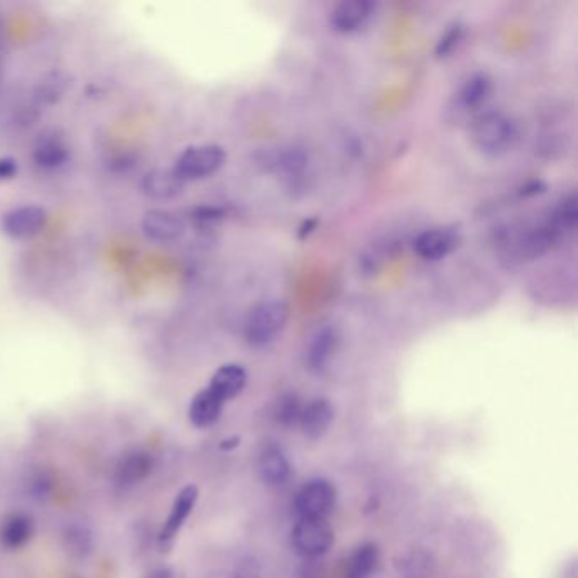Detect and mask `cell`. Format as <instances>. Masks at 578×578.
I'll return each instance as SVG.
<instances>
[{
  "instance_id": "cell-1",
  "label": "cell",
  "mask_w": 578,
  "mask_h": 578,
  "mask_svg": "<svg viewBox=\"0 0 578 578\" xmlns=\"http://www.w3.org/2000/svg\"><path fill=\"white\" fill-rule=\"evenodd\" d=\"M472 139L484 155L501 156L516 143L517 124L504 112H485L473 123Z\"/></svg>"
},
{
  "instance_id": "cell-2",
  "label": "cell",
  "mask_w": 578,
  "mask_h": 578,
  "mask_svg": "<svg viewBox=\"0 0 578 578\" xmlns=\"http://www.w3.org/2000/svg\"><path fill=\"white\" fill-rule=\"evenodd\" d=\"M289 321V307L282 301L260 302L245 321V341L251 348H263L275 341Z\"/></svg>"
},
{
  "instance_id": "cell-3",
  "label": "cell",
  "mask_w": 578,
  "mask_h": 578,
  "mask_svg": "<svg viewBox=\"0 0 578 578\" xmlns=\"http://www.w3.org/2000/svg\"><path fill=\"white\" fill-rule=\"evenodd\" d=\"M226 163V151L219 145L189 146L182 151L175 162V173L187 182L211 177Z\"/></svg>"
},
{
  "instance_id": "cell-4",
  "label": "cell",
  "mask_w": 578,
  "mask_h": 578,
  "mask_svg": "<svg viewBox=\"0 0 578 578\" xmlns=\"http://www.w3.org/2000/svg\"><path fill=\"white\" fill-rule=\"evenodd\" d=\"M336 506V489L324 478L302 485L295 495L294 509L299 519H326Z\"/></svg>"
},
{
  "instance_id": "cell-5",
  "label": "cell",
  "mask_w": 578,
  "mask_h": 578,
  "mask_svg": "<svg viewBox=\"0 0 578 578\" xmlns=\"http://www.w3.org/2000/svg\"><path fill=\"white\" fill-rule=\"evenodd\" d=\"M334 531L326 519H299L292 529L294 550L304 558H317L331 550Z\"/></svg>"
},
{
  "instance_id": "cell-6",
  "label": "cell",
  "mask_w": 578,
  "mask_h": 578,
  "mask_svg": "<svg viewBox=\"0 0 578 578\" xmlns=\"http://www.w3.org/2000/svg\"><path fill=\"white\" fill-rule=\"evenodd\" d=\"M48 223V212L39 206L14 207L2 216L0 228L11 239H31L38 236Z\"/></svg>"
},
{
  "instance_id": "cell-7",
  "label": "cell",
  "mask_w": 578,
  "mask_h": 578,
  "mask_svg": "<svg viewBox=\"0 0 578 578\" xmlns=\"http://www.w3.org/2000/svg\"><path fill=\"white\" fill-rule=\"evenodd\" d=\"M462 245V234L455 226L426 229L414 239V251L428 262H438Z\"/></svg>"
},
{
  "instance_id": "cell-8",
  "label": "cell",
  "mask_w": 578,
  "mask_h": 578,
  "mask_svg": "<svg viewBox=\"0 0 578 578\" xmlns=\"http://www.w3.org/2000/svg\"><path fill=\"white\" fill-rule=\"evenodd\" d=\"M70 160V146L58 129H46L39 134L33 145V162L46 172H55Z\"/></svg>"
},
{
  "instance_id": "cell-9",
  "label": "cell",
  "mask_w": 578,
  "mask_h": 578,
  "mask_svg": "<svg viewBox=\"0 0 578 578\" xmlns=\"http://www.w3.org/2000/svg\"><path fill=\"white\" fill-rule=\"evenodd\" d=\"M375 4L370 0H345L329 14V26L340 34L360 31L373 16Z\"/></svg>"
},
{
  "instance_id": "cell-10",
  "label": "cell",
  "mask_w": 578,
  "mask_h": 578,
  "mask_svg": "<svg viewBox=\"0 0 578 578\" xmlns=\"http://www.w3.org/2000/svg\"><path fill=\"white\" fill-rule=\"evenodd\" d=\"M197 499H199V489L195 485H187V487L178 492L177 499L173 502L170 516L163 524L160 538H158L162 550H168L172 546L173 540L177 538V534L180 533L185 521L189 519L190 514L194 511Z\"/></svg>"
},
{
  "instance_id": "cell-11",
  "label": "cell",
  "mask_w": 578,
  "mask_h": 578,
  "mask_svg": "<svg viewBox=\"0 0 578 578\" xmlns=\"http://www.w3.org/2000/svg\"><path fill=\"white\" fill-rule=\"evenodd\" d=\"M143 233L146 238L158 243L175 241L185 233V223L182 217L165 209H151L143 217Z\"/></svg>"
},
{
  "instance_id": "cell-12",
  "label": "cell",
  "mask_w": 578,
  "mask_h": 578,
  "mask_svg": "<svg viewBox=\"0 0 578 578\" xmlns=\"http://www.w3.org/2000/svg\"><path fill=\"white\" fill-rule=\"evenodd\" d=\"M340 345V334L331 326L319 329L312 336L306 350V367L314 373H321L326 370L334 353Z\"/></svg>"
},
{
  "instance_id": "cell-13",
  "label": "cell",
  "mask_w": 578,
  "mask_h": 578,
  "mask_svg": "<svg viewBox=\"0 0 578 578\" xmlns=\"http://www.w3.org/2000/svg\"><path fill=\"white\" fill-rule=\"evenodd\" d=\"M334 409L326 399H314L307 406L302 407L301 426L302 433L309 440L316 441L328 433L329 426L333 423Z\"/></svg>"
},
{
  "instance_id": "cell-14",
  "label": "cell",
  "mask_w": 578,
  "mask_h": 578,
  "mask_svg": "<svg viewBox=\"0 0 578 578\" xmlns=\"http://www.w3.org/2000/svg\"><path fill=\"white\" fill-rule=\"evenodd\" d=\"M185 182L178 177L175 170H165V168H156L146 173L143 182H141V189L148 195L150 199L155 201H168L177 195L182 194Z\"/></svg>"
},
{
  "instance_id": "cell-15",
  "label": "cell",
  "mask_w": 578,
  "mask_h": 578,
  "mask_svg": "<svg viewBox=\"0 0 578 578\" xmlns=\"http://www.w3.org/2000/svg\"><path fill=\"white\" fill-rule=\"evenodd\" d=\"M246 380H248V375H246L245 368L229 363V365L217 368L207 387L214 394L219 395L224 402H228L243 392Z\"/></svg>"
},
{
  "instance_id": "cell-16",
  "label": "cell",
  "mask_w": 578,
  "mask_h": 578,
  "mask_svg": "<svg viewBox=\"0 0 578 578\" xmlns=\"http://www.w3.org/2000/svg\"><path fill=\"white\" fill-rule=\"evenodd\" d=\"M224 404L226 402L219 395L214 394L209 387L201 390L190 402V423L194 424L195 428H209L221 417Z\"/></svg>"
},
{
  "instance_id": "cell-17",
  "label": "cell",
  "mask_w": 578,
  "mask_h": 578,
  "mask_svg": "<svg viewBox=\"0 0 578 578\" xmlns=\"http://www.w3.org/2000/svg\"><path fill=\"white\" fill-rule=\"evenodd\" d=\"M395 570L401 578H433L436 560L423 548H412L395 558Z\"/></svg>"
},
{
  "instance_id": "cell-18",
  "label": "cell",
  "mask_w": 578,
  "mask_h": 578,
  "mask_svg": "<svg viewBox=\"0 0 578 578\" xmlns=\"http://www.w3.org/2000/svg\"><path fill=\"white\" fill-rule=\"evenodd\" d=\"M33 531V519L28 514L16 512V514H11V516L7 517L4 524H2L0 541L9 550H17V548H23L31 540Z\"/></svg>"
},
{
  "instance_id": "cell-19",
  "label": "cell",
  "mask_w": 578,
  "mask_h": 578,
  "mask_svg": "<svg viewBox=\"0 0 578 578\" xmlns=\"http://www.w3.org/2000/svg\"><path fill=\"white\" fill-rule=\"evenodd\" d=\"M260 473L268 485H282L290 477V463L282 448L270 445L260 455Z\"/></svg>"
},
{
  "instance_id": "cell-20",
  "label": "cell",
  "mask_w": 578,
  "mask_h": 578,
  "mask_svg": "<svg viewBox=\"0 0 578 578\" xmlns=\"http://www.w3.org/2000/svg\"><path fill=\"white\" fill-rule=\"evenodd\" d=\"M151 467H153V463H151L150 456L143 451H134V453L124 456L123 460L119 462L116 477L124 485L138 484L150 475Z\"/></svg>"
},
{
  "instance_id": "cell-21",
  "label": "cell",
  "mask_w": 578,
  "mask_h": 578,
  "mask_svg": "<svg viewBox=\"0 0 578 578\" xmlns=\"http://www.w3.org/2000/svg\"><path fill=\"white\" fill-rule=\"evenodd\" d=\"M490 94H492V80L489 75L475 73L462 85V89L458 92V102L465 109L472 111V109L484 106Z\"/></svg>"
},
{
  "instance_id": "cell-22",
  "label": "cell",
  "mask_w": 578,
  "mask_h": 578,
  "mask_svg": "<svg viewBox=\"0 0 578 578\" xmlns=\"http://www.w3.org/2000/svg\"><path fill=\"white\" fill-rule=\"evenodd\" d=\"M378 565L377 546L372 543L358 546L346 562L345 578H370Z\"/></svg>"
},
{
  "instance_id": "cell-23",
  "label": "cell",
  "mask_w": 578,
  "mask_h": 578,
  "mask_svg": "<svg viewBox=\"0 0 578 578\" xmlns=\"http://www.w3.org/2000/svg\"><path fill=\"white\" fill-rule=\"evenodd\" d=\"M68 87H70V78L65 73H50L43 78V82H39L34 95H36V101L39 104L53 106L60 99H63V95L67 94Z\"/></svg>"
},
{
  "instance_id": "cell-24",
  "label": "cell",
  "mask_w": 578,
  "mask_h": 578,
  "mask_svg": "<svg viewBox=\"0 0 578 578\" xmlns=\"http://www.w3.org/2000/svg\"><path fill=\"white\" fill-rule=\"evenodd\" d=\"M548 221L562 234L575 229L578 221L577 195L570 194L563 197L555 207V211L551 212Z\"/></svg>"
},
{
  "instance_id": "cell-25",
  "label": "cell",
  "mask_w": 578,
  "mask_h": 578,
  "mask_svg": "<svg viewBox=\"0 0 578 578\" xmlns=\"http://www.w3.org/2000/svg\"><path fill=\"white\" fill-rule=\"evenodd\" d=\"M65 548L75 558H84L92 550V536L84 526L72 524L65 531Z\"/></svg>"
},
{
  "instance_id": "cell-26",
  "label": "cell",
  "mask_w": 578,
  "mask_h": 578,
  "mask_svg": "<svg viewBox=\"0 0 578 578\" xmlns=\"http://www.w3.org/2000/svg\"><path fill=\"white\" fill-rule=\"evenodd\" d=\"M302 407L304 406L297 395H282L275 406V419H277L278 424H282L285 428H292L295 424H299Z\"/></svg>"
},
{
  "instance_id": "cell-27",
  "label": "cell",
  "mask_w": 578,
  "mask_h": 578,
  "mask_svg": "<svg viewBox=\"0 0 578 578\" xmlns=\"http://www.w3.org/2000/svg\"><path fill=\"white\" fill-rule=\"evenodd\" d=\"M463 36H465V26L462 23H453L446 28L445 33L441 34L440 41L436 43V56L438 58H446L450 56L453 51L462 43Z\"/></svg>"
},
{
  "instance_id": "cell-28",
  "label": "cell",
  "mask_w": 578,
  "mask_h": 578,
  "mask_svg": "<svg viewBox=\"0 0 578 578\" xmlns=\"http://www.w3.org/2000/svg\"><path fill=\"white\" fill-rule=\"evenodd\" d=\"M224 217L223 209L219 207L212 206H202L197 207L192 212V219H194L195 224L199 226H212V224H217Z\"/></svg>"
},
{
  "instance_id": "cell-29",
  "label": "cell",
  "mask_w": 578,
  "mask_h": 578,
  "mask_svg": "<svg viewBox=\"0 0 578 578\" xmlns=\"http://www.w3.org/2000/svg\"><path fill=\"white\" fill-rule=\"evenodd\" d=\"M51 489H53V478H51L48 473H38V475L31 480V492H33L34 497L43 499V497L50 494Z\"/></svg>"
},
{
  "instance_id": "cell-30",
  "label": "cell",
  "mask_w": 578,
  "mask_h": 578,
  "mask_svg": "<svg viewBox=\"0 0 578 578\" xmlns=\"http://www.w3.org/2000/svg\"><path fill=\"white\" fill-rule=\"evenodd\" d=\"M19 173V163L12 156H0V182H9Z\"/></svg>"
},
{
  "instance_id": "cell-31",
  "label": "cell",
  "mask_w": 578,
  "mask_h": 578,
  "mask_svg": "<svg viewBox=\"0 0 578 578\" xmlns=\"http://www.w3.org/2000/svg\"><path fill=\"white\" fill-rule=\"evenodd\" d=\"M228 578H262L260 568L253 562L241 563Z\"/></svg>"
},
{
  "instance_id": "cell-32",
  "label": "cell",
  "mask_w": 578,
  "mask_h": 578,
  "mask_svg": "<svg viewBox=\"0 0 578 578\" xmlns=\"http://www.w3.org/2000/svg\"><path fill=\"white\" fill-rule=\"evenodd\" d=\"M239 445V438L238 436H233V438H228V440L221 441V445H219V450L221 451H231Z\"/></svg>"
},
{
  "instance_id": "cell-33",
  "label": "cell",
  "mask_w": 578,
  "mask_h": 578,
  "mask_svg": "<svg viewBox=\"0 0 578 578\" xmlns=\"http://www.w3.org/2000/svg\"><path fill=\"white\" fill-rule=\"evenodd\" d=\"M148 578H173V573L168 568H160V570L151 573Z\"/></svg>"
},
{
  "instance_id": "cell-34",
  "label": "cell",
  "mask_w": 578,
  "mask_h": 578,
  "mask_svg": "<svg viewBox=\"0 0 578 578\" xmlns=\"http://www.w3.org/2000/svg\"><path fill=\"white\" fill-rule=\"evenodd\" d=\"M316 224V221H309V223H304V228L301 229L299 236H301V238H306V236H309V234L312 233V229L316 228Z\"/></svg>"
},
{
  "instance_id": "cell-35",
  "label": "cell",
  "mask_w": 578,
  "mask_h": 578,
  "mask_svg": "<svg viewBox=\"0 0 578 578\" xmlns=\"http://www.w3.org/2000/svg\"><path fill=\"white\" fill-rule=\"evenodd\" d=\"M2 39H4V24H2V19H0V43H2Z\"/></svg>"
}]
</instances>
